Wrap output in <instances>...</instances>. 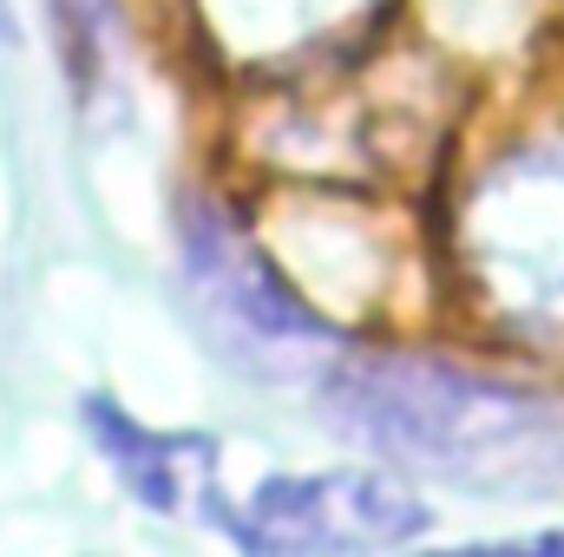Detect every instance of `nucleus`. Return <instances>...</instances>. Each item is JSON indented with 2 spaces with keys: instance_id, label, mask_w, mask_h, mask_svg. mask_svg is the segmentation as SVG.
Listing matches in <instances>:
<instances>
[{
  "instance_id": "1",
  "label": "nucleus",
  "mask_w": 564,
  "mask_h": 557,
  "mask_svg": "<svg viewBox=\"0 0 564 557\" xmlns=\"http://www.w3.org/2000/svg\"><path fill=\"white\" fill-rule=\"evenodd\" d=\"M315 414L401 479L473 499H558L564 401L426 348H341Z\"/></svg>"
},
{
  "instance_id": "2",
  "label": "nucleus",
  "mask_w": 564,
  "mask_h": 557,
  "mask_svg": "<svg viewBox=\"0 0 564 557\" xmlns=\"http://www.w3.org/2000/svg\"><path fill=\"white\" fill-rule=\"evenodd\" d=\"M171 243L184 308L230 374L263 387H302L328 374V361L341 354V328L282 270L250 204L217 184H184L171 204Z\"/></svg>"
},
{
  "instance_id": "3",
  "label": "nucleus",
  "mask_w": 564,
  "mask_h": 557,
  "mask_svg": "<svg viewBox=\"0 0 564 557\" xmlns=\"http://www.w3.org/2000/svg\"><path fill=\"white\" fill-rule=\"evenodd\" d=\"M453 276L512 348L564 361V144H512L453 204Z\"/></svg>"
},
{
  "instance_id": "4",
  "label": "nucleus",
  "mask_w": 564,
  "mask_h": 557,
  "mask_svg": "<svg viewBox=\"0 0 564 557\" xmlns=\"http://www.w3.org/2000/svg\"><path fill=\"white\" fill-rule=\"evenodd\" d=\"M217 532L237 557H408L433 532V505L388 466H308L263 472L224 499Z\"/></svg>"
},
{
  "instance_id": "5",
  "label": "nucleus",
  "mask_w": 564,
  "mask_h": 557,
  "mask_svg": "<svg viewBox=\"0 0 564 557\" xmlns=\"http://www.w3.org/2000/svg\"><path fill=\"white\" fill-rule=\"evenodd\" d=\"M79 433L93 459L112 472V485L139 505L144 518H204L224 512V439L204 426H151L119 394L86 387L79 394Z\"/></svg>"
},
{
  "instance_id": "6",
  "label": "nucleus",
  "mask_w": 564,
  "mask_h": 557,
  "mask_svg": "<svg viewBox=\"0 0 564 557\" xmlns=\"http://www.w3.org/2000/svg\"><path fill=\"white\" fill-rule=\"evenodd\" d=\"M375 13L381 0H184L197 46L224 73H243L263 86L341 59L375 26Z\"/></svg>"
},
{
  "instance_id": "7",
  "label": "nucleus",
  "mask_w": 564,
  "mask_h": 557,
  "mask_svg": "<svg viewBox=\"0 0 564 557\" xmlns=\"http://www.w3.org/2000/svg\"><path fill=\"white\" fill-rule=\"evenodd\" d=\"M46 33H53V59L66 73L73 99H99L119 66L126 7L119 0H46Z\"/></svg>"
},
{
  "instance_id": "8",
  "label": "nucleus",
  "mask_w": 564,
  "mask_h": 557,
  "mask_svg": "<svg viewBox=\"0 0 564 557\" xmlns=\"http://www.w3.org/2000/svg\"><path fill=\"white\" fill-rule=\"evenodd\" d=\"M408 557H564V525L512 532V538H473V545H446V551H408Z\"/></svg>"
},
{
  "instance_id": "9",
  "label": "nucleus",
  "mask_w": 564,
  "mask_h": 557,
  "mask_svg": "<svg viewBox=\"0 0 564 557\" xmlns=\"http://www.w3.org/2000/svg\"><path fill=\"white\" fill-rule=\"evenodd\" d=\"M0 46H20V20H13V7L0 0Z\"/></svg>"
},
{
  "instance_id": "10",
  "label": "nucleus",
  "mask_w": 564,
  "mask_h": 557,
  "mask_svg": "<svg viewBox=\"0 0 564 557\" xmlns=\"http://www.w3.org/2000/svg\"><path fill=\"white\" fill-rule=\"evenodd\" d=\"M93 557H106V551H93Z\"/></svg>"
}]
</instances>
